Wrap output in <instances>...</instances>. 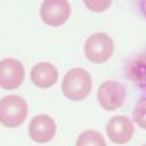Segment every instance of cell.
<instances>
[{"label": "cell", "mask_w": 146, "mask_h": 146, "mask_svg": "<svg viewBox=\"0 0 146 146\" xmlns=\"http://www.w3.org/2000/svg\"><path fill=\"white\" fill-rule=\"evenodd\" d=\"M92 78L88 70L75 67L69 70L62 80L63 95L70 101H82L91 94Z\"/></svg>", "instance_id": "cell-1"}, {"label": "cell", "mask_w": 146, "mask_h": 146, "mask_svg": "<svg viewBox=\"0 0 146 146\" xmlns=\"http://www.w3.org/2000/svg\"><path fill=\"white\" fill-rule=\"evenodd\" d=\"M28 115V104L19 95H7L0 100V124L15 129L23 124Z\"/></svg>", "instance_id": "cell-2"}, {"label": "cell", "mask_w": 146, "mask_h": 146, "mask_svg": "<svg viewBox=\"0 0 146 146\" xmlns=\"http://www.w3.org/2000/svg\"><path fill=\"white\" fill-rule=\"evenodd\" d=\"M83 51L89 62L96 63V64L105 63L114 53V41L108 34L96 32V34H92L85 41Z\"/></svg>", "instance_id": "cell-3"}, {"label": "cell", "mask_w": 146, "mask_h": 146, "mask_svg": "<svg viewBox=\"0 0 146 146\" xmlns=\"http://www.w3.org/2000/svg\"><path fill=\"white\" fill-rule=\"evenodd\" d=\"M25 79V67L16 58L0 60V88L5 91H13L19 88Z\"/></svg>", "instance_id": "cell-4"}, {"label": "cell", "mask_w": 146, "mask_h": 146, "mask_svg": "<svg viewBox=\"0 0 146 146\" xmlns=\"http://www.w3.org/2000/svg\"><path fill=\"white\" fill-rule=\"evenodd\" d=\"M70 12V3L66 0H45L40 7L42 22L50 27H62L69 19Z\"/></svg>", "instance_id": "cell-5"}, {"label": "cell", "mask_w": 146, "mask_h": 146, "mask_svg": "<svg viewBox=\"0 0 146 146\" xmlns=\"http://www.w3.org/2000/svg\"><path fill=\"white\" fill-rule=\"evenodd\" d=\"M126 89L117 80H105L98 89V102L105 111H115L124 104Z\"/></svg>", "instance_id": "cell-6"}, {"label": "cell", "mask_w": 146, "mask_h": 146, "mask_svg": "<svg viewBox=\"0 0 146 146\" xmlns=\"http://www.w3.org/2000/svg\"><path fill=\"white\" fill-rule=\"evenodd\" d=\"M108 139L115 145H124L131 140L135 135V126L131 120L126 115H115L108 120L105 126Z\"/></svg>", "instance_id": "cell-7"}, {"label": "cell", "mask_w": 146, "mask_h": 146, "mask_svg": "<svg viewBox=\"0 0 146 146\" xmlns=\"http://www.w3.org/2000/svg\"><path fill=\"white\" fill-rule=\"evenodd\" d=\"M56 121L48 114L35 115L29 123V137L35 143H47L56 136Z\"/></svg>", "instance_id": "cell-8"}, {"label": "cell", "mask_w": 146, "mask_h": 146, "mask_svg": "<svg viewBox=\"0 0 146 146\" xmlns=\"http://www.w3.org/2000/svg\"><path fill=\"white\" fill-rule=\"evenodd\" d=\"M57 79H58V72L56 66L51 63L42 62V63L35 64L31 69V80L36 88L48 89V88L54 86Z\"/></svg>", "instance_id": "cell-9"}, {"label": "cell", "mask_w": 146, "mask_h": 146, "mask_svg": "<svg viewBox=\"0 0 146 146\" xmlns=\"http://www.w3.org/2000/svg\"><path fill=\"white\" fill-rule=\"evenodd\" d=\"M126 78L137 88L146 89V54H137L126 64Z\"/></svg>", "instance_id": "cell-10"}, {"label": "cell", "mask_w": 146, "mask_h": 146, "mask_svg": "<svg viewBox=\"0 0 146 146\" xmlns=\"http://www.w3.org/2000/svg\"><path fill=\"white\" fill-rule=\"evenodd\" d=\"M76 146H107V142L100 131L85 130L78 136Z\"/></svg>", "instance_id": "cell-11"}, {"label": "cell", "mask_w": 146, "mask_h": 146, "mask_svg": "<svg viewBox=\"0 0 146 146\" xmlns=\"http://www.w3.org/2000/svg\"><path fill=\"white\" fill-rule=\"evenodd\" d=\"M133 121L143 130H146V98H142L133 111Z\"/></svg>", "instance_id": "cell-12"}, {"label": "cell", "mask_w": 146, "mask_h": 146, "mask_svg": "<svg viewBox=\"0 0 146 146\" xmlns=\"http://www.w3.org/2000/svg\"><path fill=\"white\" fill-rule=\"evenodd\" d=\"M83 5L92 12H104L111 6V2L110 0H102V2H91V0H86V2H83Z\"/></svg>", "instance_id": "cell-13"}, {"label": "cell", "mask_w": 146, "mask_h": 146, "mask_svg": "<svg viewBox=\"0 0 146 146\" xmlns=\"http://www.w3.org/2000/svg\"><path fill=\"white\" fill-rule=\"evenodd\" d=\"M140 9H142V13L146 16V0H145V2H142L140 3Z\"/></svg>", "instance_id": "cell-14"}, {"label": "cell", "mask_w": 146, "mask_h": 146, "mask_svg": "<svg viewBox=\"0 0 146 146\" xmlns=\"http://www.w3.org/2000/svg\"><path fill=\"white\" fill-rule=\"evenodd\" d=\"M142 146H146V145H142Z\"/></svg>", "instance_id": "cell-15"}]
</instances>
